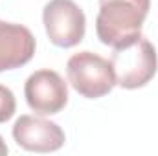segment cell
I'll list each match as a JSON object with an SVG mask.
<instances>
[{
	"instance_id": "cell-7",
	"label": "cell",
	"mask_w": 158,
	"mask_h": 156,
	"mask_svg": "<svg viewBox=\"0 0 158 156\" xmlns=\"http://www.w3.org/2000/svg\"><path fill=\"white\" fill-rule=\"evenodd\" d=\"M35 46V37L26 26L0 20V72L15 70L30 63Z\"/></svg>"
},
{
	"instance_id": "cell-8",
	"label": "cell",
	"mask_w": 158,
	"mask_h": 156,
	"mask_svg": "<svg viewBox=\"0 0 158 156\" xmlns=\"http://www.w3.org/2000/svg\"><path fill=\"white\" fill-rule=\"evenodd\" d=\"M15 110H17V101L13 92L7 86L0 84V123H6L7 119H11Z\"/></svg>"
},
{
	"instance_id": "cell-6",
	"label": "cell",
	"mask_w": 158,
	"mask_h": 156,
	"mask_svg": "<svg viewBox=\"0 0 158 156\" xmlns=\"http://www.w3.org/2000/svg\"><path fill=\"white\" fill-rule=\"evenodd\" d=\"M13 138L19 147L33 153H53L64 145V130L44 117L20 116L13 125Z\"/></svg>"
},
{
	"instance_id": "cell-3",
	"label": "cell",
	"mask_w": 158,
	"mask_h": 156,
	"mask_svg": "<svg viewBox=\"0 0 158 156\" xmlns=\"http://www.w3.org/2000/svg\"><path fill=\"white\" fill-rule=\"evenodd\" d=\"M66 74L72 88L88 99L103 97L116 86V76L110 61L92 51L74 53L66 63Z\"/></svg>"
},
{
	"instance_id": "cell-9",
	"label": "cell",
	"mask_w": 158,
	"mask_h": 156,
	"mask_svg": "<svg viewBox=\"0 0 158 156\" xmlns=\"http://www.w3.org/2000/svg\"><path fill=\"white\" fill-rule=\"evenodd\" d=\"M7 154V145H6V142H4V138L0 136V156Z\"/></svg>"
},
{
	"instance_id": "cell-5",
	"label": "cell",
	"mask_w": 158,
	"mask_h": 156,
	"mask_svg": "<svg viewBox=\"0 0 158 156\" xmlns=\"http://www.w3.org/2000/svg\"><path fill=\"white\" fill-rule=\"evenodd\" d=\"M24 96L33 112L40 116H52L66 107L68 86L55 70H37L26 81Z\"/></svg>"
},
{
	"instance_id": "cell-2",
	"label": "cell",
	"mask_w": 158,
	"mask_h": 156,
	"mask_svg": "<svg viewBox=\"0 0 158 156\" xmlns=\"http://www.w3.org/2000/svg\"><path fill=\"white\" fill-rule=\"evenodd\" d=\"M110 64L114 68L116 84L127 90L142 88L155 77L158 70L156 50L145 37L140 35L123 46L114 48Z\"/></svg>"
},
{
	"instance_id": "cell-4",
	"label": "cell",
	"mask_w": 158,
	"mask_h": 156,
	"mask_svg": "<svg viewBox=\"0 0 158 156\" xmlns=\"http://www.w3.org/2000/svg\"><path fill=\"white\" fill-rule=\"evenodd\" d=\"M42 22L48 39L59 48L77 46L85 37L86 18L74 0H50L42 9Z\"/></svg>"
},
{
	"instance_id": "cell-1",
	"label": "cell",
	"mask_w": 158,
	"mask_h": 156,
	"mask_svg": "<svg viewBox=\"0 0 158 156\" xmlns=\"http://www.w3.org/2000/svg\"><path fill=\"white\" fill-rule=\"evenodd\" d=\"M151 0H99L96 18L98 39L105 46L118 48L142 35Z\"/></svg>"
}]
</instances>
